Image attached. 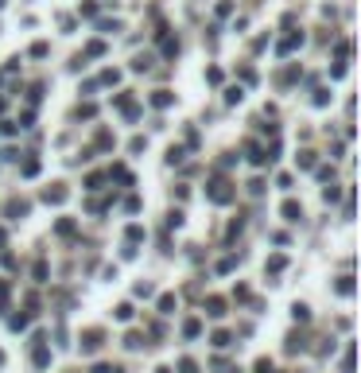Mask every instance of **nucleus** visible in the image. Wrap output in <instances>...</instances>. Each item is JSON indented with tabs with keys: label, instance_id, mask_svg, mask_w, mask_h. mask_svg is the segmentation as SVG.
I'll return each instance as SVG.
<instances>
[{
	"label": "nucleus",
	"instance_id": "44",
	"mask_svg": "<svg viewBox=\"0 0 361 373\" xmlns=\"http://www.w3.org/2000/svg\"><path fill=\"white\" fill-rule=\"evenodd\" d=\"M125 210H129V214H136V210H140V198H136V194H132V198H125Z\"/></svg>",
	"mask_w": 361,
	"mask_h": 373
},
{
	"label": "nucleus",
	"instance_id": "30",
	"mask_svg": "<svg viewBox=\"0 0 361 373\" xmlns=\"http://www.w3.org/2000/svg\"><path fill=\"white\" fill-rule=\"evenodd\" d=\"M179 373H198V361L194 358H179Z\"/></svg>",
	"mask_w": 361,
	"mask_h": 373
},
{
	"label": "nucleus",
	"instance_id": "40",
	"mask_svg": "<svg viewBox=\"0 0 361 373\" xmlns=\"http://www.w3.org/2000/svg\"><path fill=\"white\" fill-rule=\"evenodd\" d=\"M58 233H62V237H70V233H74V222H70V218H62V222H58Z\"/></svg>",
	"mask_w": 361,
	"mask_h": 373
},
{
	"label": "nucleus",
	"instance_id": "42",
	"mask_svg": "<svg viewBox=\"0 0 361 373\" xmlns=\"http://www.w3.org/2000/svg\"><path fill=\"white\" fill-rule=\"evenodd\" d=\"M183 156H187V152H183V148H171V152H167V164H179Z\"/></svg>",
	"mask_w": 361,
	"mask_h": 373
},
{
	"label": "nucleus",
	"instance_id": "33",
	"mask_svg": "<svg viewBox=\"0 0 361 373\" xmlns=\"http://www.w3.org/2000/svg\"><path fill=\"white\" fill-rule=\"evenodd\" d=\"M179 225H183V210H171L167 214V229H179Z\"/></svg>",
	"mask_w": 361,
	"mask_h": 373
},
{
	"label": "nucleus",
	"instance_id": "31",
	"mask_svg": "<svg viewBox=\"0 0 361 373\" xmlns=\"http://www.w3.org/2000/svg\"><path fill=\"white\" fill-rule=\"evenodd\" d=\"M39 97H43V82H35V86L28 90V101L31 105H39Z\"/></svg>",
	"mask_w": 361,
	"mask_h": 373
},
{
	"label": "nucleus",
	"instance_id": "39",
	"mask_svg": "<svg viewBox=\"0 0 361 373\" xmlns=\"http://www.w3.org/2000/svg\"><path fill=\"white\" fill-rule=\"evenodd\" d=\"M101 82H105V86H116V82H121V70H105Z\"/></svg>",
	"mask_w": 361,
	"mask_h": 373
},
{
	"label": "nucleus",
	"instance_id": "50",
	"mask_svg": "<svg viewBox=\"0 0 361 373\" xmlns=\"http://www.w3.org/2000/svg\"><path fill=\"white\" fill-rule=\"evenodd\" d=\"M93 373H121L116 365H93Z\"/></svg>",
	"mask_w": 361,
	"mask_h": 373
},
{
	"label": "nucleus",
	"instance_id": "2",
	"mask_svg": "<svg viewBox=\"0 0 361 373\" xmlns=\"http://www.w3.org/2000/svg\"><path fill=\"white\" fill-rule=\"evenodd\" d=\"M47 334L43 330H35V338H31V346H35V350H31V361H35V369H47V365H51V350H47Z\"/></svg>",
	"mask_w": 361,
	"mask_h": 373
},
{
	"label": "nucleus",
	"instance_id": "52",
	"mask_svg": "<svg viewBox=\"0 0 361 373\" xmlns=\"http://www.w3.org/2000/svg\"><path fill=\"white\" fill-rule=\"evenodd\" d=\"M0 365H4V350H0Z\"/></svg>",
	"mask_w": 361,
	"mask_h": 373
},
{
	"label": "nucleus",
	"instance_id": "7",
	"mask_svg": "<svg viewBox=\"0 0 361 373\" xmlns=\"http://www.w3.org/2000/svg\"><path fill=\"white\" fill-rule=\"evenodd\" d=\"M202 311L210 315V319H221V315H225V299H221V296H206Z\"/></svg>",
	"mask_w": 361,
	"mask_h": 373
},
{
	"label": "nucleus",
	"instance_id": "8",
	"mask_svg": "<svg viewBox=\"0 0 361 373\" xmlns=\"http://www.w3.org/2000/svg\"><path fill=\"white\" fill-rule=\"evenodd\" d=\"M295 47H303V31H291V35H284V39H280V55H291Z\"/></svg>",
	"mask_w": 361,
	"mask_h": 373
},
{
	"label": "nucleus",
	"instance_id": "46",
	"mask_svg": "<svg viewBox=\"0 0 361 373\" xmlns=\"http://www.w3.org/2000/svg\"><path fill=\"white\" fill-rule=\"evenodd\" d=\"M322 198H326V202H338V187H334V183H330V187L322 191Z\"/></svg>",
	"mask_w": 361,
	"mask_h": 373
},
{
	"label": "nucleus",
	"instance_id": "9",
	"mask_svg": "<svg viewBox=\"0 0 361 373\" xmlns=\"http://www.w3.org/2000/svg\"><path fill=\"white\" fill-rule=\"evenodd\" d=\"M245 152H249V164H257V167H264V164H268V152L260 148V144H253V140L245 144Z\"/></svg>",
	"mask_w": 361,
	"mask_h": 373
},
{
	"label": "nucleus",
	"instance_id": "21",
	"mask_svg": "<svg viewBox=\"0 0 361 373\" xmlns=\"http://www.w3.org/2000/svg\"><path fill=\"white\" fill-rule=\"evenodd\" d=\"M284 265H288V257H280V253H276L272 261L264 265V269H268V272H272V276H276V272H284Z\"/></svg>",
	"mask_w": 361,
	"mask_h": 373
},
{
	"label": "nucleus",
	"instance_id": "49",
	"mask_svg": "<svg viewBox=\"0 0 361 373\" xmlns=\"http://www.w3.org/2000/svg\"><path fill=\"white\" fill-rule=\"evenodd\" d=\"M8 292H12V288H8V280H0V307L8 303Z\"/></svg>",
	"mask_w": 361,
	"mask_h": 373
},
{
	"label": "nucleus",
	"instance_id": "36",
	"mask_svg": "<svg viewBox=\"0 0 361 373\" xmlns=\"http://www.w3.org/2000/svg\"><path fill=\"white\" fill-rule=\"evenodd\" d=\"M136 296H140V299H152V296H156V288H152V284H136Z\"/></svg>",
	"mask_w": 361,
	"mask_h": 373
},
{
	"label": "nucleus",
	"instance_id": "13",
	"mask_svg": "<svg viewBox=\"0 0 361 373\" xmlns=\"http://www.w3.org/2000/svg\"><path fill=\"white\" fill-rule=\"evenodd\" d=\"M152 105H156V109H167V105H175V93L171 90H156L152 93Z\"/></svg>",
	"mask_w": 361,
	"mask_h": 373
},
{
	"label": "nucleus",
	"instance_id": "43",
	"mask_svg": "<svg viewBox=\"0 0 361 373\" xmlns=\"http://www.w3.org/2000/svg\"><path fill=\"white\" fill-rule=\"evenodd\" d=\"M82 16H89V20H93V16H97V4H93V0H86V4H82Z\"/></svg>",
	"mask_w": 361,
	"mask_h": 373
},
{
	"label": "nucleus",
	"instance_id": "17",
	"mask_svg": "<svg viewBox=\"0 0 361 373\" xmlns=\"http://www.w3.org/2000/svg\"><path fill=\"white\" fill-rule=\"evenodd\" d=\"M28 323H31V311H20V315H12V319H8V327H12V330H24Z\"/></svg>",
	"mask_w": 361,
	"mask_h": 373
},
{
	"label": "nucleus",
	"instance_id": "11",
	"mask_svg": "<svg viewBox=\"0 0 361 373\" xmlns=\"http://www.w3.org/2000/svg\"><path fill=\"white\" fill-rule=\"evenodd\" d=\"M280 214H284V218H288V222H299V218H303V206H299V202H295V198H288V202H284V206H280Z\"/></svg>",
	"mask_w": 361,
	"mask_h": 373
},
{
	"label": "nucleus",
	"instance_id": "5",
	"mask_svg": "<svg viewBox=\"0 0 361 373\" xmlns=\"http://www.w3.org/2000/svg\"><path fill=\"white\" fill-rule=\"evenodd\" d=\"M116 109H121V113H125V117H129V120H136V117H140V105H136V101H132V97H129V93H116Z\"/></svg>",
	"mask_w": 361,
	"mask_h": 373
},
{
	"label": "nucleus",
	"instance_id": "23",
	"mask_svg": "<svg viewBox=\"0 0 361 373\" xmlns=\"http://www.w3.org/2000/svg\"><path fill=\"white\" fill-rule=\"evenodd\" d=\"M245 101V93H241V86H233V90H225V105H241Z\"/></svg>",
	"mask_w": 361,
	"mask_h": 373
},
{
	"label": "nucleus",
	"instance_id": "53",
	"mask_svg": "<svg viewBox=\"0 0 361 373\" xmlns=\"http://www.w3.org/2000/svg\"><path fill=\"white\" fill-rule=\"evenodd\" d=\"M4 4H8V0H0V8H4Z\"/></svg>",
	"mask_w": 361,
	"mask_h": 373
},
{
	"label": "nucleus",
	"instance_id": "29",
	"mask_svg": "<svg viewBox=\"0 0 361 373\" xmlns=\"http://www.w3.org/2000/svg\"><path fill=\"white\" fill-rule=\"evenodd\" d=\"M31 276L39 284H47V261H35V269H31Z\"/></svg>",
	"mask_w": 361,
	"mask_h": 373
},
{
	"label": "nucleus",
	"instance_id": "25",
	"mask_svg": "<svg viewBox=\"0 0 361 373\" xmlns=\"http://www.w3.org/2000/svg\"><path fill=\"white\" fill-rule=\"evenodd\" d=\"M342 373H353V342H346V358H342Z\"/></svg>",
	"mask_w": 361,
	"mask_h": 373
},
{
	"label": "nucleus",
	"instance_id": "26",
	"mask_svg": "<svg viewBox=\"0 0 361 373\" xmlns=\"http://www.w3.org/2000/svg\"><path fill=\"white\" fill-rule=\"evenodd\" d=\"M132 70H136V74H144V70H152V55H140V59L132 62Z\"/></svg>",
	"mask_w": 361,
	"mask_h": 373
},
{
	"label": "nucleus",
	"instance_id": "37",
	"mask_svg": "<svg viewBox=\"0 0 361 373\" xmlns=\"http://www.w3.org/2000/svg\"><path fill=\"white\" fill-rule=\"evenodd\" d=\"M47 51H51L47 43H31V59H47Z\"/></svg>",
	"mask_w": 361,
	"mask_h": 373
},
{
	"label": "nucleus",
	"instance_id": "15",
	"mask_svg": "<svg viewBox=\"0 0 361 373\" xmlns=\"http://www.w3.org/2000/svg\"><path fill=\"white\" fill-rule=\"evenodd\" d=\"M295 164H299V171H311L318 160H315V152H299V156H295Z\"/></svg>",
	"mask_w": 361,
	"mask_h": 373
},
{
	"label": "nucleus",
	"instance_id": "48",
	"mask_svg": "<svg viewBox=\"0 0 361 373\" xmlns=\"http://www.w3.org/2000/svg\"><path fill=\"white\" fill-rule=\"evenodd\" d=\"M249 194H264V179H253V183H249Z\"/></svg>",
	"mask_w": 361,
	"mask_h": 373
},
{
	"label": "nucleus",
	"instance_id": "14",
	"mask_svg": "<svg viewBox=\"0 0 361 373\" xmlns=\"http://www.w3.org/2000/svg\"><path fill=\"white\" fill-rule=\"evenodd\" d=\"M101 55H105V43H101V39L86 43V51H82V59H101Z\"/></svg>",
	"mask_w": 361,
	"mask_h": 373
},
{
	"label": "nucleus",
	"instance_id": "4",
	"mask_svg": "<svg viewBox=\"0 0 361 373\" xmlns=\"http://www.w3.org/2000/svg\"><path fill=\"white\" fill-rule=\"evenodd\" d=\"M66 198H70V191H66L62 183H55V187H47V191H43V202H47V206H62Z\"/></svg>",
	"mask_w": 361,
	"mask_h": 373
},
{
	"label": "nucleus",
	"instance_id": "10",
	"mask_svg": "<svg viewBox=\"0 0 361 373\" xmlns=\"http://www.w3.org/2000/svg\"><path fill=\"white\" fill-rule=\"evenodd\" d=\"M159 47H163V59H175V55H179V39H171L167 31H159Z\"/></svg>",
	"mask_w": 361,
	"mask_h": 373
},
{
	"label": "nucleus",
	"instance_id": "18",
	"mask_svg": "<svg viewBox=\"0 0 361 373\" xmlns=\"http://www.w3.org/2000/svg\"><path fill=\"white\" fill-rule=\"evenodd\" d=\"M20 175H24V179H35V175H39V160H24Z\"/></svg>",
	"mask_w": 361,
	"mask_h": 373
},
{
	"label": "nucleus",
	"instance_id": "45",
	"mask_svg": "<svg viewBox=\"0 0 361 373\" xmlns=\"http://www.w3.org/2000/svg\"><path fill=\"white\" fill-rule=\"evenodd\" d=\"M206 82H214V86H217V82H221V70H217V66H210V70H206Z\"/></svg>",
	"mask_w": 361,
	"mask_h": 373
},
{
	"label": "nucleus",
	"instance_id": "22",
	"mask_svg": "<svg viewBox=\"0 0 361 373\" xmlns=\"http://www.w3.org/2000/svg\"><path fill=\"white\" fill-rule=\"evenodd\" d=\"M125 346H129V350H140V346H144V334L129 330V334H125Z\"/></svg>",
	"mask_w": 361,
	"mask_h": 373
},
{
	"label": "nucleus",
	"instance_id": "16",
	"mask_svg": "<svg viewBox=\"0 0 361 373\" xmlns=\"http://www.w3.org/2000/svg\"><path fill=\"white\" fill-rule=\"evenodd\" d=\"M198 334H202V323H198V319H187V323H183V338H198Z\"/></svg>",
	"mask_w": 361,
	"mask_h": 373
},
{
	"label": "nucleus",
	"instance_id": "28",
	"mask_svg": "<svg viewBox=\"0 0 361 373\" xmlns=\"http://www.w3.org/2000/svg\"><path fill=\"white\" fill-rule=\"evenodd\" d=\"M159 311H163V315L175 311V296H171V292H167V296H159Z\"/></svg>",
	"mask_w": 361,
	"mask_h": 373
},
{
	"label": "nucleus",
	"instance_id": "19",
	"mask_svg": "<svg viewBox=\"0 0 361 373\" xmlns=\"http://www.w3.org/2000/svg\"><path fill=\"white\" fill-rule=\"evenodd\" d=\"M291 315H295V323H311V307H307V303H295Z\"/></svg>",
	"mask_w": 361,
	"mask_h": 373
},
{
	"label": "nucleus",
	"instance_id": "12",
	"mask_svg": "<svg viewBox=\"0 0 361 373\" xmlns=\"http://www.w3.org/2000/svg\"><path fill=\"white\" fill-rule=\"evenodd\" d=\"M210 346H214V350H229L233 334H229V330H214V334H210Z\"/></svg>",
	"mask_w": 361,
	"mask_h": 373
},
{
	"label": "nucleus",
	"instance_id": "47",
	"mask_svg": "<svg viewBox=\"0 0 361 373\" xmlns=\"http://www.w3.org/2000/svg\"><path fill=\"white\" fill-rule=\"evenodd\" d=\"M257 373H272V358H260L257 361Z\"/></svg>",
	"mask_w": 361,
	"mask_h": 373
},
{
	"label": "nucleus",
	"instance_id": "27",
	"mask_svg": "<svg viewBox=\"0 0 361 373\" xmlns=\"http://www.w3.org/2000/svg\"><path fill=\"white\" fill-rule=\"evenodd\" d=\"M338 296H353V276H342V280H338Z\"/></svg>",
	"mask_w": 361,
	"mask_h": 373
},
{
	"label": "nucleus",
	"instance_id": "51",
	"mask_svg": "<svg viewBox=\"0 0 361 373\" xmlns=\"http://www.w3.org/2000/svg\"><path fill=\"white\" fill-rule=\"evenodd\" d=\"M156 373H171V369H167V365H159V369H156Z\"/></svg>",
	"mask_w": 361,
	"mask_h": 373
},
{
	"label": "nucleus",
	"instance_id": "34",
	"mask_svg": "<svg viewBox=\"0 0 361 373\" xmlns=\"http://www.w3.org/2000/svg\"><path fill=\"white\" fill-rule=\"evenodd\" d=\"M132 315H136V311H132V303H121V307H116V319H121V323H129Z\"/></svg>",
	"mask_w": 361,
	"mask_h": 373
},
{
	"label": "nucleus",
	"instance_id": "3",
	"mask_svg": "<svg viewBox=\"0 0 361 373\" xmlns=\"http://www.w3.org/2000/svg\"><path fill=\"white\" fill-rule=\"evenodd\" d=\"M101 338H105V330H97V327L86 330L82 342H78V346H82V354H97V350H101Z\"/></svg>",
	"mask_w": 361,
	"mask_h": 373
},
{
	"label": "nucleus",
	"instance_id": "38",
	"mask_svg": "<svg viewBox=\"0 0 361 373\" xmlns=\"http://www.w3.org/2000/svg\"><path fill=\"white\" fill-rule=\"evenodd\" d=\"M101 183H105V175H89V179H86V191H101Z\"/></svg>",
	"mask_w": 361,
	"mask_h": 373
},
{
	"label": "nucleus",
	"instance_id": "41",
	"mask_svg": "<svg viewBox=\"0 0 361 373\" xmlns=\"http://www.w3.org/2000/svg\"><path fill=\"white\" fill-rule=\"evenodd\" d=\"M97 28H101V31H121V20H101Z\"/></svg>",
	"mask_w": 361,
	"mask_h": 373
},
{
	"label": "nucleus",
	"instance_id": "32",
	"mask_svg": "<svg viewBox=\"0 0 361 373\" xmlns=\"http://www.w3.org/2000/svg\"><path fill=\"white\" fill-rule=\"evenodd\" d=\"M311 171H315V175H318V179H322V183H330V179H334V167H318V164H315V167H311Z\"/></svg>",
	"mask_w": 361,
	"mask_h": 373
},
{
	"label": "nucleus",
	"instance_id": "24",
	"mask_svg": "<svg viewBox=\"0 0 361 373\" xmlns=\"http://www.w3.org/2000/svg\"><path fill=\"white\" fill-rule=\"evenodd\" d=\"M113 144H116V140H113V133H105V129H101V133H97V148H101V152H109Z\"/></svg>",
	"mask_w": 361,
	"mask_h": 373
},
{
	"label": "nucleus",
	"instance_id": "35",
	"mask_svg": "<svg viewBox=\"0 0 361 373\" xmlns=\"http://www.w3.org/2000/svg\"><path fill=\"white\" fill-rule=\"evenodd\" d=\"M0 133H4V136H16V133H20V125H16V120H0Z\"/></svg>",
	"mask_w": 361,
	"mask_h": 373
},
{
	"label": "nucleus",
	"instance_id": "6",
	"mask_svg": "<svg viewBox=\"0 0 361 373\" xmlns=\"http://www.w3.org/2000/svg\"><path fill=\"white\" fill-rule=\"evenodd\" d=\"M28 210H31V202L28 198H12V202H8V206H4V214H8V218H28Z\"/></svg>",
	"mask_w": 361,
	"mask_h": 373
},
{
	"label": "nucleus",
	"instance_id": "1",
	"mask_svg": "<svg viewBox=\"0 0 361 373\" xmlns=\"http://www.w3.org/2000/svg\"><path fill=\"white\" fill-rule=\"evenodd\" d=\"M206 198H210V202H217V206H225V202H233V187H229V179H221V175H214V179L206 183Z\"/></svg>",
	"mask_w": 361,
	"mask_h": 373
},
{
	"label": "nucleus",
	"instance_id": "20",
	"mask_svg": "<svg viewBox=\"0 0 361 373\" xmlns=\"http://www.w3.org/2000/svg\"><path fill=\"white\" fill-rule=\"evenodd\" d=\"M125 237H129V245L144 241V225H129V229H125Z\"/></svg>",
	"mask_w": 361,
	"mask_h": 373
}]
</instances>
